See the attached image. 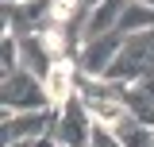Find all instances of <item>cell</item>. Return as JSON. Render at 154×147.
<instances>
[{"label":"cell","instance_id":"3957f363","mask_svg":"<svg viewBox=\"0 0 154 147\" xmlns=\"http://www.w3.org/2000/svg\"><path fill=\"white\" fill-rule=\"evenodd\" d=\"M93 136H96V120L89 116V109H85L81 97H73L69 105L58 109L54 132H50V139H54L58 147H89Z\"/></svg>","mask_w":154,"mask_h":147},{"label":"cell","instance_id":"7a4b0ae2","mask_svg":"<svg viewBox=\"0 0 154 147\" xmlns=\"http://www.w3.org/2000/svg\"><path fill=\"white\" fill-rule=\"evenodd\" d=\"M58 109H38V112H8L0 109V139L4 143H35L54 132Z\"/></svg>","mask_w":154,"mask_h":147},{"label":"cell","instance_id":"9c48e42d","mask_svg":"<svg viewBox=\"0 0 154 147\" xmlns=\"http://www.w3.org/2000/svg\"><path fill=\"white\" fill-rule=\"evenodd\" d=\"M89 147H123V143L112 136V128H96V136H93V143H89Z\"/></svg>","mask_w":154,"mask_h":147},{"label":"cell","instance_id":"ba28073f","mask_svg":"<svg viewBox=\"0 0 154 147\" xmlns=\"http://www.w3.org/2000/svg\"><path fill=\"white\" fill-rule=\"evenodd\" d=\"M119 31L123 35H143V31H154V8L143 4V0H131L127 12L119 19Z\"/></svg>","mask_w":154,"mask_h":147},{"label":"cell","instance_id":"5b68a950","mask_svg":"<svg viewBox=\"0 0 154 147\" xmlns=\"http://www.w3.org/2000/svg\"><path fill=\"white\" fill-rule=\"evenodd\" d=\"M77 81H81V70H77V58H58L54 70L46 74V97H50V109H62L77 97Z\"/></svg>","mask_w":154,"mask_h":147},{"label":"cell","instance_id":"6da1fadb","mask_svg":"<svg viewBox=\"0 0 154 147\" xmlns=\"http://www.w3.org/2000/svg\"><path fill=\"white\" fill-rule=\"evenodd\" d=\"M0 109L8 112H38L50 109V97L42 77H35L31 70H19L12 77H0Z\"/></svg>","mask_w":154,"mask_h":147},{"label":"cell","instance_id":"277c9868","mask_svg":"<svg viewBox=\"0 0 154 147\" xmlns=\"http://www.w3.org/2000/svg\"><path fill=\"white\" fill-rule=\"evenodd\" d=\"M123 43H127L123 31H112V35H100V39H93V43H85V47L77 51V70L85 74V77H104V74L112 70V62L119 58Z\"/></svg>","mask_w":154,"mask_h":147},{"label":"cell","instance_id":"52a82bcc","mask_svg":"<svg viewBox=\"0 0 154 147\" xmlns=\"http://www.w3.org/2000/svg\"><path fill=\"white\" fill-rule=\"evenodd\" d=\"M89 116L96 120V128H116L123 116H127V105L123 101H112V97H96V101H85Z\"/></svg>","mask_w":154,"mask_h":147},{"label":"cell","instance_id":"8992f818","mask_svg":"<svg viewBox=\"0 0 154 147\" xmlns=\"http://www.w3.org/2000/svg\"><path fill=\"white\" fill-rule=\"evenodd\" d=\"M112 136H116L123 147H154V128H146L143 120H135L131 112L112 128Z\"/></svg>","mask_w":154,"mask_h":147},{"label":"cell","instance_id":"30bf717a","mask_svg":"<svg viewBox=\"0 0 154 147\" xmlns=\"http://www.w3.org/2000/svg\"><path fill=\"white\" fill-rule=\"evenodd\" d=\"M143 4H150V8H154V0H143Z\"/></svg>","mask_w":154,"mask_h":147}]
</instances>
